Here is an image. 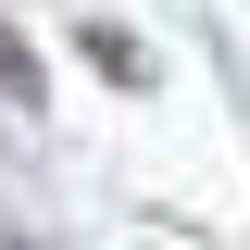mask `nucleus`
Segmentation results:
<instances>
[{
    "label": "nucleus",
    "instance_id": "nucleus-1",
    "mask_svg": "<svg viewBox=\"0 0 250 250\" xmlns=\"http://www.w3.org/2000/svg\"><path fill=\"white\" fill-rule=\"evenodd\" d=\"M75 50H88L100 75H113V88H150V50H138L125 25H100V13H88V38H75Z\"/></svg>",
    "mask_w": 250,
    "mask_h": 250
},
{
    "label": "nucleus",
    "instance_id": "nucleus-2",
    "mask_svg": "<svg viewBox=\"0 0 250 250\" xmlns=\"http://www.w3.org/2000/svg\"><path fill=\"white\" fill-rule=\"evenodd\" d=\"M0 100H13V113H38V100H50V75H38V50L13 25H0Z\"/></svg>",
    "mask_w": 250,
    "mask_h": 250
},
{
    "label": "nucleus",
    "instance_id": "nucleus-3",
    "mask_svg": "<svg viewBox=\"0 0 250 250\" xmlns=\"http://www.w3.org/2000/svg\"><path fill=\"white\" fill-rule=\"evenodd\" d=\"M13 250H38V238H13Z\"/></svg>",
    "mask_w": 250,
    "mask_h": 250
}]
</instances>
